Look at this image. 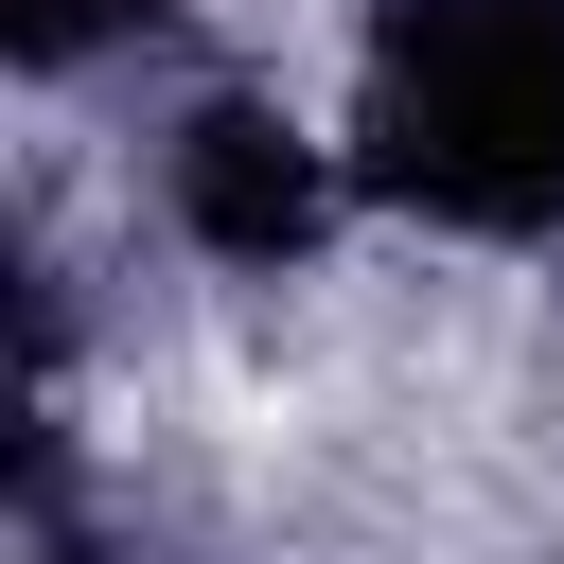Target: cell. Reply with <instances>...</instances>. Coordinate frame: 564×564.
I'll use <instances>...</instances> for the list:
<instances>
[{
  "mask_svg": "<svg viewBox=\"0 0 564 564\" xmlns=\"http://www.w3.org/2000/svg\"><path fill=\"white\" fill-rule=\"evenodd\" d=\"M352 159L441 229H564V0H388Z\"/></svg>",
  "mask_w": 564,
  "mask_h": 564,
  "instance_id": "obj_1",
  "label": "cell"
},
{
  "mask_svg": "<svg viewBox=\"0 0 564 564\" xmlns=\"http://www.w3.org/2000/svg\"><path fill=\"white\" fill-rule=\"evenodd\" d=\"M18 564H88V546L53 529V458H35V546H18Z\"/></svg>",
  "mask_w": 564,
  "mask_h": 564,
  "instance_id": "obj_4",
  "label": "cell"
},
{
  "mask_svg": "<svg viewBox=\"0 0 564 564\" xmlns=\"http://www.w3.org/2000/svg\"><path fill=\"white\" fill-rule=\"evenodd\" d=\"M159 194H176V229H194L212 264H300V247H317V212H335L317 141H300L282 106H247V88H212V106L159 141Z\"/></svg>",
  "mask_w": 564,
  "mask_h": 564,
  "instance_id": "obj_2",
  "label": "cell"
},
{
  "mask_svg": "<svg viewBox=\"0 0 564 564\" xmlns=\"http://www.w3.org/2000/svg\"><path fill=\"white\" fill-rule=\"evenodd\" d=\"M123 35H159V0H0V53H18V70H88V53H123Z\"/></svg>",
  "mask_w": 564,
  "mask_h": 564,
  "instance_id": "obj_3",
  "label": "cell"
}]
</instances>
